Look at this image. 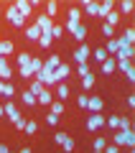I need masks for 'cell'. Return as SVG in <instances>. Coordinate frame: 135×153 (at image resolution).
I'll use <instances>...</instances> for the list:
<instances>
[{
    "label": "cell",
    "instance_id": "50",
    "mask_svg": "<svg viewBox=\"0 0 135 153\" xmlns=\"http://www.w3.org/2000/svg\"><path fill=\"white\" fill-rule=\"evenodd\" d=\"M66 138H69V135H66V133H56V135H54V140H56V143H59V146H61V143H64Z\"/></svg>",
    "mask_w": 135,
    "mask_h": 153
},
{
    "label": "cell",
    "instance_id": "36",
    "mask_svg": "<svg viewBox=\"0 0 135 153\" xmlns=\"http://www.w3.org/2000/svg\"><path fill=\"white\" fill-rule=\"evenodd\" d=\"M28 92H31V94H33V97H38V94H41V92H43V84H38V82H36V79H33V84H31V89H28Z\"/></svg>",
    "mask_w": 135,
    "mask_h": 153
},
{
    "label": "cell",
    "instance_id": "33",
    "mask_svg": "<svg viewBox=\"0 0 135 153\" xmlns=\"http://www.w3.org/2000/svg\"><path fill=\"white\" fill-rule=\"evenodd\" d=\"M49 107H51V112H54V115H61V112H64V102H59V100H54Z\"/></svg>",
    "mask_w": 135,
    "mask_h": 153
},
{
    "label": "cell",
    "instance_id": "13",
    "mask_svg": "<svg viewBox=\"0 0 135 153\" xmlns=\"http://www.w3.org/2000/svg\"><path fill=\"white\" fill-rule=\"evenodd\" d=\"M3 110H5V115H8V117H10L13 123H16L18 117H21V112H18V107H16V105H13V102H5V105H3Z\"/></svg>",
    "mask_w": 135,
    "mask_h": 153
},
{
    "label": "cell",
    "instance_id": "18",
    "mask_svg": "<svg viewBox=\"0 0 135 153\" xmlns=\"http://www.w3.org/2000/svg\"><path fill=\"white\" fill-rule=\"evenodd\" d=\"M71 36H74L79 44H84V38H87V26H82V23H79V26L74 28V33H71Z\"/></svg>",
    "mask_w": 135,
    "mask_h": 153
},
{
    "label": "cell",
    "instance_id": "17",
    "mask_svg": "<svg viewBox=\"0 0 135 153\" xmlns=\"http://www.w3.org/2000/svg\"><path fill=\"white\" fill-rule=\"evenodd\" d=\"M112 8H115L112 0H105V3H99V13H97V16H99V18H107V13L112 10Z\"/></svg>",
    "mask_w": 135,
    "mask_h": 153
},
{
    "label": "cell",
    "instance_id": "41",
    "mask_svg": "<svg viewBox=\"0 0 135 153\" xmlns=\"http://www.w3.org/2000/svg\"><path fill=\"white\" fill-rule=\"evenodd\" d=\"M18 74H21L23 79H31V76H33V71H31V66H21V69H18Z\"/></svg>",
    "mask_w": 135,
    "mask_h": 153
},
{
    "label": "cell",
    "instance_id": "47",
    "mask_svg": "<svg viewBox=\"0 0 135 153\" xmlns=\"http://www.w3.org/2000/svg\"><path fill=\"white\" fill-rule=\"evenodd\" d=\"M76 105H79L82 110H87V94H79V97H76Z\"/></svg>",
    "mask_w": 135,
    "mask_h": 153
},
{
    "label": "cell",
    "instance_id": "4",
    "mask_svg": "<svg viewBox=\"0 0 135 153\" xmlns=\"http://www.w3.org/2000/svg\"><path fill=\"white\" fill-rule=\"evenodd\" d=\"M71 54H74V61H76V64H87V59H89V54H92V49H89L87 44H79V49L71 51Z\"/></svg>",
    "mask_w": 135,
    "mask_h": 153
},
{
    "label": "cell",
    "instance_id": "27",
    "mask_svg": "<svg viewBox=\"0 0 135 153\" xmlns=\"http://www.w3.org/2000/svg\"><path fill=\"white\" fill-rule=\"evenodd\" d=\"M28 66H31V71L36 74V71H41V69H43V59H38V56H31V64H28Z\"/></svg>",
    "mask_w": 135,
    "mask_h": 153
},
{
    "label": "cell",
    "instance_id": "9",
    "mask_svg": "<svg viewBox=\"0 0 135 153\" xmlns=\"http://www.w3.org/2000/svg\"><path fill=\"white\" fill-rule=\"evenodd\" d=\"M105 102L102 97H97V94H92V97H87V110H92V112H102Z\"/></svg>",
    "mask_w": 135,
    "mask_h": 153
},
{
    "label": "cell",
    "instance_id": "51",
    "mask_svg": "<svg viewBox=\"0 0 135 153\" xmlns=\"http://www.w3.org/2000/svg\"><path fill=\"white\" fill-rule=\"evenodd\" d=\"M102 33H105V36L110 38V36H112V33H115V28H112V26H107V23H105V26H102Z\"/></svg>",
    "mask_w": 135,
    "mask_h": 153
},
{
    "label": "cell",
    "instance_id": "35",
    "mask_svg": "<svg viewBox=\"0 0 135 153\" xmlns=\"http://www.w3.org/2000/svg\"><path fill=\"white\" fill-rule=\"evenodd\" d=\"M31 64V54H18V69Z\"/></svg>",
    "mask_w": 135,
    "mask_h": 153
},
{
    "label": "cell",
    "instance_id": "24",
    "mask_svg": "<svg viewBox=\"0 0 135 153\" xmlns=\"http://www.w3.org/2000/svg\"><path fill=\"white\" fill-rule=\"evenodd\" d=\"M105 23L115 28V26L120 23V13H117V10H110V13H107V18H105Z\"/></svg>",
    "mask_w": 135,
    "mask_h": 153
},
{
    "label": "cell",
    "instance_id": "30",
    "mask_svg": "<svg viewBox=\"0 0 135 153\" xmlns=\"http://www.w3.org/2000/svg\"><path fill=\"white\" fill-rule=\"evenodd\" d=\"M92 87H94V74L89 71V74L82 79V89H92Z\"/></svg>",
    "mask_w": 135,
    "mask_h": 153
},
{
    "label": "cell",
    "instance_id": "25",
    "mask_svg": "<svg viewBox=\"0 0 135 153\" xmlns=\"http://www.w3.org/2000/svg\"><path fill=\"white\" fill-rule=\"evenodd\" d=\"M21 100H23V105H28V107H36V97H33V94L31 92H28V89H26V92H21Z\"/></svg>",
    "mask_w": 135,
    "mask_h": 153
},
{
    "label": "cell",
    "instance_id": "8",
    "mask_svg": "<svg viewBox=\"0 0 135 153\" xmlns=\"http://www.w3.org/2000/svg\"><path fill=\"white\" fill-rule=\"evenodd\" d=\"M87 128H89V130H99V128H105V115L92 112V115H89V120H87Z\"/></svg>",
    "mask_w": 135,
    "mask_h": 153
},
{
    "label": "cell",
    "instance_id": "6",
    "mask_svg": "<svg viewBox=\"0 0 135 153\" xmlns=\"http://www.w3.org/2000/svg\"><path fill=\"white\" fill-rule=\"evenodd\" d=\"M69 74H71V66L69 64H59L54 69V82L59 84V82H64V79H69Z\"/></svg>",
    "mask_w": 135,
    "mask_h": 153
},
{
    "label": "cell",
    "instance_id": "3",
    "mask_svg": "<svg viewBox=\"0 0 135 153\" xmlns=\"http://www.w3.org/2000/svg\"><path fill=\"white\" fill-rule=\"evenodd\" d=\"M33 79H36L38 84H43V87H54V71H49V69H41V71H36L33 74Z\"/></svg>",
    "mask_w": 135,
    "mask_h": 153
},
{
    "label": "cell",
    "instance_id": "1",
    "mask_svg": "<svg viewBox=\"0 0 135 153\" xmlns=\"http://www.w3.org/2000/svg\"><path fill=\"white\" fill-rule=\"evenodd\" d=\"M115 146H120V148H135V133L133 130H120V133H115Z\"/></svg>",
    "mask_w": 135,
    "mask_h": 153
},
{
    "label": "cell",
    "instance_id": "2",
    "mask_svg": "<svg viewBox=\"0 0 135 153\" xmlns=\"http://www.w3.org/2000/svg\"><path fill=\"white\" fill-rule=\"evenodd\" d=\"M115 41H117V54H115L112 59H128V61H130V59L135 56V49H133L130 44H125L122 38H115Z\"/></svg>",
    "mask_w": 135,
    "mask_h": 153
},
{
    "label": "cell",
    "instance_id": "26",
    "mask_svg": "<svg viewBox=\"0 0 135 153\" xmlns=\"http://www.w3.org/2000/svg\"><path fill=\"white\" fill-rule=\"evenodd\" d=\"M51 44H54V38H51L49 33H41V38H38V46H41V49H51Z\"/></svg>",
    "mask_w": 135,
    "mask_h": 153
},
{
    "label": "cell",
    "instance_id": "42",
    "mask_svg": "<svg viewBox=\"0 0 135 153\" xmlns=\"http://www.w3.org/2000/svg\"><path fill=\"white\" fill-rule=\"evenodd\" d=\"M117 130H133V128H130V120H128V117H120V128H117Z\"/></svg>",
    "mask_w": 135,
    "mask_h": 153
},
{
    "label": "cell",
    "instance_id": "16",
    "mask_svg": "<svg viewBox=\"0 0 135 153\" xmlns=\"http://www.w3.org/2000/svg\"><path fill=\"white\" fill-rule=\"evenodd\" d=\"M61 64V59H59V54H54V56H49V59L43 61V69H49V71H54L56 66Z\"/></svg>",
    "mask_w": 135,
    "mask_h": 153
},
{
    "label": "cell",
    "instance_id": "19",
    "mask_svg": "<svg viewBox=\"0 0 135 153\" xmlns=\"http://www.w3.org/2000/svg\"><path fill=\"white\" fill-rule=\"evenodd\" d=\"M115 64H117V59L107 56V59L102 61V71H105V74H112V71H115Z\"/></svg>",
    "mask_w": 135,
    "mask_h": 153
},
{
    "label": "cell",
    "instance_id": "53",
    "mask_svg": "<svg viewBox=\"0 0 135 153\" xmlns=\"http://www.w3.org/2000/svg\"><path fill=\"white\" fill-rule=\"evenodd\" d=\"M0 153H10V151H8V146H0Z\"/></svg>",
    "mask_w": 135,
    "mask_h": 153
},
{
    "label": "cell",
    "instance_id": "39",
    "mask_svg": "<svg viewBox=\"0 0 135 153\" xmlns=\"http://www.w3.org/2000/svg\"><path fill=\"white\" fill-rule=\"evenodd\" d=\"M76 74H79L82 79H84V76L89 74V64H76Z\"/></svg>",
    "mask_w": 135,
    "mask_h": 153
},
{
    "label": "cell",
    "instance_id": "49",
    "mask_svg": "<svg viewBox=\"0 0 135 153\" xmlns=\"http://www.w3.org/2000/svg\"><path fill=\"white\" fill-rule=\"evenodd\" d=\"M26 117H18V120H16V128H18V130H26Z\"/></svg>",
    "mask_w": 135,
    "mask_h": 153
},
{
    "label": "cell",
    "instance_id": "5",
    "mask_svg": "<svg viewBox=\"0 0 135 153\" xmlns=\"http://www.w3.org/2000/svg\"><path fill=\"white\" fill-rule=\"evenodd\" d=\"M10 5L16 8L18 13H21V18H28V16L33 13V5L28 3V0H16V3H10Z\"/></svg>",
    "mask_w": 135,
    "mask_h": 153
},
{
    "label": "cell",
    "instance_id": "37",
    "mask_svg": "<svg viewBox=\"0 0 135 153\" xmlns=\"http://www.w3.org/2000/svg\"><path fill=\"white\" fill-rule=\"evenodd\" d=\"M26 133H28V135L38 133V123H36V120H28V123H26Z\"/></svg>",
    "mask_w": 135,
    "mask_h": 153
},
{
    "label": "cell",
    "instance_id": "29",
    "mask_svg": "<svg viewBox=\"0 0 135 153\" xmlns=\"http://www.w3.org/2000/svg\"><path fill=\"white\" fill-rule=\"evenodd\" d=\"M120 38H122L125 44H130V46H133V41H135V28H125V33H122Z\"/></svg>",
    "mask_w": 135,
    "mask_h": 153
},
{
    "label": "cell",
    "instance_id": "45",
    "mask_svg": "<svg viewBox=\"0 0 135 153\" xmlns=\"http://www.w3.org/2000/svg\"><path fill=\"white\" fill-rule=\"evenodd\" d=\"M61 146H64V151H66V153H71V151H74V140H71V138H66V140L61 143Z\"/></svg>",
    "mask_w": 135,
    "mask_h": 153
},
{
    "label": "cell",
    "instance_id": "48",
    "mask_svg": "<svg viewBox=\"0 0 135 153\" xmlns=\"http://www.w3.org/2000/svg\"><path fill=\"white\" fill-rule=\"evenodd\" d=\"M102 153H120V146H115V143H112V146H105Z\"/></svg>",
    "mask_w": 135,
    "mask_h": 153
},
{
    "label": "cell",
    "instance_id": "32",
    "mask_svg": "<svg viewBox=\"0 0 135 153\" xmlns=\"http://www.w3.org/2000/svg\"><path fill=\"white\" fill-rule=\"evenodd\" d=\"M105 125H110L112 130H117V128H120V117H117V115H112V117H105Z\"/></svg>",
    "mask_w": 135,
    "mask_h": 153
},
{
    "label": "cell",
    "instance_id": "23",
    "mask_svg": "<svg viewBox=\"0 0 135 153\" xmlns=\"http://www.w3.org/2000/svg\"><path fill=\"white\" fill-rule=\"evenodd\" d=\"M36 102H38V105H51V102H54V94L43 89V92H41V94L36 97Z\"/></svg>",
    "mask_w": 135,
    "mask_h": 153
},
{
    "label": "cell",
    "instance_id": "55",
    "mask_svg": "<svg viewBox=\"0 0 135 153\" xmlns=\"http://www.w3.org/2000/svg\"><path fill=\"white\" fill-rule=\"evenodd\" d=\"M94 153H102V151H94Z\"/></svg>",
    "mask_w": 135,
    "mask_h": 153
},
{
    "label": "cell",
    "instance_id": "46",
    "mask_svg": "<svg viewBox=\"0 0 135 153\" xmlns=\"http://www.w3.org/2000/svg\"><path fill=\"white\" fill-rule=\"evenodd\" d=\"M94 59H97V61H105V59H107V51H105V49H97V51H94Z\"/></svg>",
    "mask_w": 135,
    "mask_h": 153
},
{
    "label": "cell",
    "instance_id": "44",
    "mask_svg": "<svg viewBox=\"0 0 135 153\" xmlns=\"http://www.w3.org/2000/svg\"><path fill=\"white\" fill-rule=\"evenodd\" d=\"M105 146H107L105 138H94V151H105Z\"/></svg>",
    "mask_w": 135,
    "mask_h": 153
},
{
    "label": "cell",
    "instance_id": "54",
    "mask_svg": "<svg viewBox=\"0 0 135 153\" xmlns=\"http://www.w3.org/2000/svg\"><path fill=\"white\" fill-rule=\"evenodd\" d=\"M18 153H31V148H21V151H18Z\"/></svg>",
    "mask_w": 135,
    "mask_h": 153
},
{
    "label": "cell",
    "instance_id": "52",
    "mask_svg": "<svg viewBox=\"0 0 135 153\" xmlns=\"http://www.w3.org/2000/svg\"><path fill=\"white\" fill-rule=\"evenodd\" d=\"M125 76H128V82H135V66H133V69H128V71H125Z\"/></svg>",
    "mask_w": 135,
    "mask_h": 153
},
{
    "label": "cell",
    "instance_id": "14",
    "mask_svg": "<svg viewBox=\"0 0 135 153\" xmlns=\"http://www.w3.org/2000/svg\"><path fill=\"white\" fill-rule=\"evenodd\" d=\"M13 41H0V59H8V56L13 54Z\"/></svg>",
    "mask_w": 135,
    "mask_h": 153
},
{
    "label": "cell",
    "instance_id": "12",
    "mask_svg": "<svg viewBox=\"0 0 135 153\" xmlns=\"http://www.w3.org/2000/svg\"><path fill=\"white\" fill-rule=\"evenodd\" d=\"M69 94H71V89L66 87L64 82H59V84H56V100H59V102H64V100L69 97Z\"/></svg>",
    "mask_w": 135,
    "mask_h": 153
},
{
    "label": "cell",
    "instance_id": "11",
    "mask_svg": "<svg viewBox=\"0 0 135 153\" xmlns=\"http://www.w3.org/2000/svg\"><path fill=\"white\" fill-rule=\"evenodd\" d=\"M10 76H13V69H10V64H8V59H0V79L8 82Z\"/></svg>",
    "mask_w": 135,
    "mask_h": 153
},
{
    "label": "cell",
    "instance_id": "15",
    "mask_svg": "<svg viewBox=\"0 0 135 153\" xmlns=\"http://www.w3.org/2000/svg\"><path fill=\"white\" fill-rule=\"evenodd\" d=\"M13 94H16V87L10 82H3L0 79V97H13Z\"/></svg>",
    "mask_w": 135,
    "mask_h": 153
},
{
    "label": "cell",
    "instance_id": "20",
    "mask_svg": "<svg viewBox=\"0 0 135 153\" xmlns=\"http://www.w3.org/2000/svg\"><path fill=\"white\" fill-rule=\"evenodd\" d=\"M69 21L74 23V26H79V23H82V10H79V8H74V5L69 8Z\"/></svg>",
    "mask_w": 135,
    "mask_h": 153
},
{
    "label": "cell",
    "instance_id": "40",
    "mask_svg": "<svg viewBox=\"0 0 135 153\" xmlns=\"http://www.w3.org/2000/svg\"><path fill=\"white\" fill-rule=\"evenodd\" d=\"M49 36H51V38H61V36H64V28H61V26H54V28L49 31Z\"/></svg>",
    "mask_w": 135,
    "mask_h": 153
},
{
    "label": "cell",
    "instance_id": "28",
    "mask_svg": "<svg viewBox=\"0 0 135 153\" xmlns=\"http://www.w3.org/2000/svg\"><path fill=\"white\" fill-rule=\"evenodd\" d=\"M84 10L89 13V16H97V13H99V3H97V0H89V3L84 5Z\"/></svg>",
    "mask_w": 135,
    "mask_h": 153
},
{
    "label": "cell",
    "instance_id": "43",
    "mask_svg": "<svg viewBox=\"0 0 135 153\" xmlns=\"http://www.w3.org/2000/svg\"><path fill=\"white\" fill-rule=\"evenodd\" d=\"M46 123H49V125L54 128L56 123H59V115H54V112H49V115H46Z\"/></svg>",
    "mask_w": 135,
    "mask_h": 153
},
{
    "label": "cell",
    "instance_id": "34",
    "mask_svg": "<svg viewBox=\"0 0 135 153\" xmlns=\"http://www.w3.org/2000/svg\"><path fill=\"white\" fill-rule=\"evenodd\" d=\"M115 66H117L120 71H128V69H133V61H128V59H117V64H115Z\"/></svg>",
    "mask_w": 135,
    "mask_h": 153
},
{
    "label": "cell",
    "instance_id": "31",
    "mask_svg": "<svg viewBox=\"0 0 135 153\" xmlns=\"http://www.w3.org/2000/svg\"><path fill=\"white\" fill-rule=\"evenodd\" d=\"M105 51H107L110 56H115V54H117V41H115V38H110L107 46H105Z\"/></svg>",
    "mask_w": 135,
    "mask_h": 153
},
{
    "label": "cell",
    "instance_id": "21",
    "mask_svg": "<svg viewBox=\"0 0 135 153\" xmlns=\"http://www.w3.org/2000/svg\"><path fill=\"white\" fill-rule=\"evenodd\" d=\"M26 38H31V41H38V38H41V31H38V26H36V23L26 28Z\"/></svg>",
    "mask_w": 135,
    "mask_h": 153
},
{
    "label": "cell",
    "instance_id": "38",
    "mask_svg": "<svg viewBox=\"0 0 135 153\" xmlns=\"http://www.w3.org/2000/svg\"><path fill=\"white\" fill-rule=\"evenodd\" d=\"M133 0H122V3H120V10H122V13H133Z\"/></svg>",
    "mask_w": 135,
    "mask_h": 153
},
{
    "label": "cell",
    "instance_id": "10",
    "mask_svg": "<svg viewBox=\"0 0 135 153\" xmlns=\"http://www.w3.org/2000/svg\"><path fill=\"white\" fill-rule=\"evenodd\" d=\"M33 23L38 26V31H41V33H49L51 28H54V23H51V18H46V16H38V18H36Z\"/></svg>",
    "mask_w": 135,
    "mask_h": 153
},
{
    "label": "cell",
    "instance_id": "22",
    "mask_svg": "<svg viewBox=\"0 0 135 153\" xmlns=\"http://www.w3.org/2000/svg\"><path fill=\"white\" fill-rule=\"evenodd\" d=\"M56 13H59V3H56V0H49V3H46V18H54Z\"/></svg>",
    "mask_w": 135,
    "mask_h": 153
},
{
    "label": "cell",
    "instance_id": "7",
    "mask_svg": "<svg viewBox=\"0 0 135 153\" xmlns=\"http://www.w3.org/2000/svg\"><path fill=\"white\" fill-rule=\"evenodd\" d=\"M5 18H8V23H13L16 28H21V26H23V21H26V18H21V13H18L13 5H8V10H5Z\"/></svg>",
    "mask_w": 135,
    "mask_h": 153
}]
</instances>
